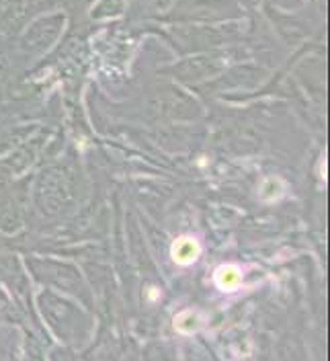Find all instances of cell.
I'll list each match as a JSON object with an SVG mask.
<instances>
[{"instance_id": "cell-2", "label": "cell", "mask_w": 330, "mask_h": 361, "mask_svg": "<svg viewBox=\"0 0 330 361\" xmlns=\"http://www.w3.org/2000/svg\"><path fill=\"white\" fill-rule=\"evenodd\" d=\"M214 279H216V286L221 292H234L243 283V271L238 265H221L216 271Z\"/></svg>"}, {"instance_id": "cell-1", "label": "cell", "mask_w": 330, "mask_h": 361, "mask_svg": "<svg viewBox=\"0 0 330 361\" xmlns=\"http://www.w3.org/2000/svg\"><path fill=\"white\" fill-rule=\"evenodd\" d=\"M201 255V247L193 236H181L171 247V257L176 265H191Z\"/></svg>"}, {"instance_id": "cell-4", "label": "cell", "mask_w": 330, "mask_h": 361, "mask_svg": "<svg viewBox=\"0 0 330 361\" xmlns=\"http://www.w3.org/2000/svg\"><path fill=\"white\" fill-rule=\"evenodd\" d=\"M281 193H283V183H281V179L263 180V185H261V197H263L264 202H275V200L281 197Z\"/></svg>"}, {"instance_id": "cell-3", "label": "cell", "mask_w": 330, "mask_h": 361, "mask_svg": "<svg viewBox=\"0 0 330 361\" xmlns=\"http://www.w3.org/2000/svg\"><path fill=\"white\" fill-rule=\"evenodd\" d=\"M201 324V318L195 310H185L175 316V329L183 335H193Z\"/></svg>"}]
</instances>
